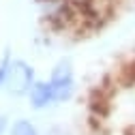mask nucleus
<instances>
[{"mask_svg":"<svg viewBox=\"0 0 135 135\" xmlns=\"http://www.w3.org/2000/svg\"><path fill=\"white\" fill-rule=\"evenodd\" d=\"M35 71L32 66L24 60H11L9 66V75H7V84L4 90L13 97H24L30 92V88L35 86Z\"/></svg>","mask_w":135,"mask_h":135,"instance_id":"obj_1","label":"nucleus"},{"mask_svg":"<svg viewBox=\"0 0 135 135\" xmlns=\"http://www.w3.org/2000/svg\"><path fill=\"white\" fill-rule=\"evenodd\" d=\"M49 86H52V92H54V101H66L73 97L75 81H73V66L69 60H60L52 69Z\"/></svg>","mask_w":135,"mask_h":135,"instance_id":"obj_2","label":"nucleus"},{"mask_svg":"<svg viewBox=\"0 0 135 135\" xmlns=\"http://www.w3.org/2000/svg\"><path fill=\"white\" fill-rule=\"evenodd\" d=\"M28 97H30V105L35 109H43L54 101V92H52L49 81H35V86L30 88Z\"/></svg>","mask_w":135,"mask_h":135,"instance_id":"obj_3","label":"nucleus"},{"mask_svg":"<svg viewBox=\"0 0 135 135\" xmlns=\"http://www.w3.org/2000/svg\"><path fill=\"white\" fill-rule=\"evenodd\" d=\"M11 135H39L37 133V127L32 124L30 120H17L13 127H11Z\"/></svg>","mask_w":135,"mask_h":135,"instance_id":"obj_4","label":"nucleus"},{"mask_svg":"<svg viewBox=\"0 0 135 135\" xmlns=\"http://www.w3.org/2000/svg\"><path fill=\"white\" fill-rule=\"evenodd\" d=\"M9 66H11V58H9V54H4L2 62H0V88H4V84H7V75H9Z\"/></svg>","mask_w":135,"mask_h":135,"instance_id":"obj_5","label":"nucleus"},{"mask_svg":"<svg viewBox=\"0 0 135 135\" xmlns=\"http://www.w3.org/2000/svg\"><path fill=\"white\" fill-rule=\"evenodd\" d=\"M4 129H7V118H4V116H0V135L4 133Z\"/></svg>","mask_w":135,"mask_h":135,"instance_id":"obj_6","label":"nucleus"}]
</instances>
